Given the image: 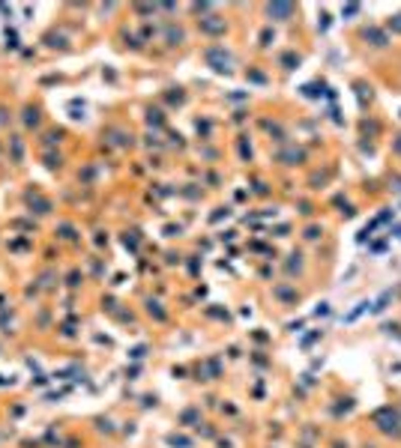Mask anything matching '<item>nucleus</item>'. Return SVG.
<instances>
[{
	"mask_svg": "<svg viewBox=\"0 0 401 448\" xmlns=\"http://www.w3.org/2000/svg\"><path fill=\"white\" fill-rule=\"evenodd\" d=\"M374 421H377V427L383 430V433H398V416L386 407V410H377L374 413Z\"/></svg>",
	"mask_w": 401,
	"mask_h": 448,
	"instance_id": "f257e3e1",
	"label": "nucleus"
},
{
	"mask_svg": "<svg viewBox=\"0 0 401 448\" xmlns=\"http://www.w3.org/2000/svg\"><path fill=\"white\" fill-rule=\"evenodd\" d=\"M267 12L269 15H275L278 21H285L288 15H294V6H291V3H275V6H269Z\"/></svg>",
	"mask_w": 401,
	"mask_h": 448,
	"instance_id": "f03ea898",
	"label": "nucleus"
},
{
	"mask_svg": "<svg viewBox=\"0 0 401 448\" xmlns=\"http://www.w3.org/2000/svg\"><path fill=\"white\" fill-rule=\"evenodd\" d=\"M363 36H366V39H371V45H377V48H383V45L389 42V39H386V33H380L377 27H368Z\"/></svg>",
	"mask_w": 401,
	"mask_h": 448,
	"instance_id": "7ed1b4c3",
	"label": "nucleus"
},
{
	"mask_svg": "<svg viewBox=\"0 0 401 448\" xmlns=\"http://www.w3.org/2000/svg\"><path fill=\"white\" fill-rule=\"evenodd\" d=\"M389 30L401 33V15H392V18H389Z\"/></svg>",
	"mask_w": 401,
	"mask_h": 448,
	"instance_id": "20e7f679",
	"label": "nucleus"
},
{
	"mask_svg": "<svg viewBox=\"0 0 401 448\" xmlns=\"http://www.w3.org/2000/svg\"><path fill=\"white\" fill-rule=\"evenodd\" d=\"M285 63H288V69H294V63H300V57H294V54H288V57H285Z\"/></svg>",
	"mask_w": 401,
	"mask_h": 448,
	"instance_id": "39448f33",
	"label": "nucleus"
},
{
	"mask_svg": "<svg viewBox=\"0 0 401 448\" xmlns=\"http://www.w3.org/2000/svg\"><path fill=\"white\" fill-rule=\"evenodd\" d=\"M392 150H395V153H398V156H401V135H398V138H395V141H392Z\"/></svg>",
	"mask_w": 401,
	"mask_h": 448,
	"instance_id": "423d86ee",
	"label": "nucleus"
}]
</instances>
